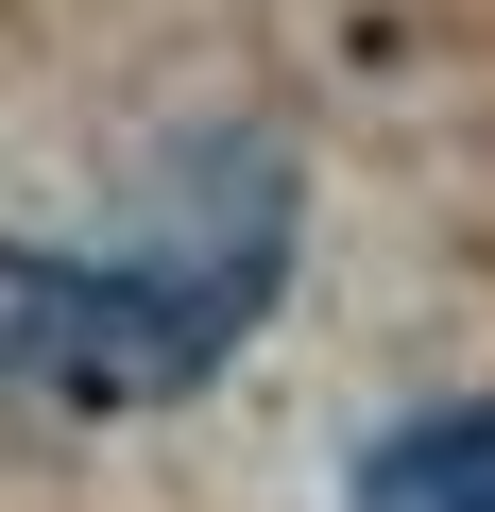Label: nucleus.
<instances>
[{"mask_svg":"<svg viewBox=\"0 0 495 512\" xmlns=\"http://www.w3.org/2000/svg\"><path fill=\"white\" fill-rule=\"evenodd\" d=\"M308 274V154L274 120H205L137 239H18L0 222V410H171L239 342H274Z\"/></svg>","mask_w":495,"mask_h":512,"instance_id":"f257e3e1","label":"nucleus"},{"mask_svg":"<svg viewBox=\"0 0 495 512\" xmlns=\"http://www.w3.org/2000/svg\"><path fill=\"white\" fill-rule=\"evenodd\" d=\"M342 512H495V376H461V393H427V410L359 427Z\"/></svg>","mask_w":495,"mask_h":512,"instance_id":"f03ea898","label":"nucleus"}]
</instances>
